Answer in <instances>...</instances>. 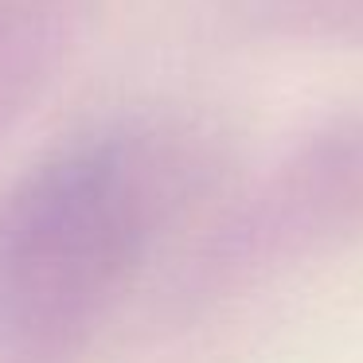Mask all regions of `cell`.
Returning a JSON list of instances; mask_svg holds the SVG:
<instances>
[{
	"label": "cell",
	"instance_id": "1",
	"mask_svg": "<svg viewBox=\"0 0 363 363\" xmlns=\"http://www.w3.org/2000/svg\"><path fill=\"white\" fill-rule=\"evenodd\" d=\"M145 180L125 145L74 149L35 172L0 223V293L24 320H71L141 235Z\"/></svg>",
	"mask_w": 363,
	"mask_h": 363
}]
</instances>
